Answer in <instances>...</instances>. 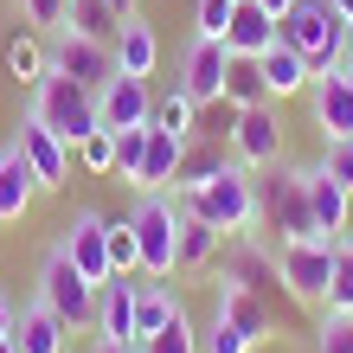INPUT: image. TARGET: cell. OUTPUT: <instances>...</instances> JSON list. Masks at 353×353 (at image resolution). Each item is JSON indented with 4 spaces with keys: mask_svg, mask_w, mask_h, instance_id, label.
Segmentation results:
<instances>
[{
    "mask_svg": "<svg viewBox=\"0 0 353 353\" xmlns=\"http://www.w3.org/2000/svg\"><path fill=\"white\" fill-rule=\"evenodd\" d=\"M180 205H186L193 219H205L212 232H225V238L251 232V225L263 219V212H257V180H251V168H244V161H225V168L205 180V186L180 193Z\"/></svg>",
    "mask_w": 353,
    "mask_h": 353,
    "instance_id": "obj_1",
    "label": "cell"
},
{
    "mask_svg": "<svg viewBox=\"0 0 353 353\" xmlns=\"http://www.w3.org/2000/svg\"><path fill=\"white\" fill-rule=\"evenodd\" d=\"M283 46H296L308 58V71L327 77V71H341V58H347V19L327 7V0H296V7L283 13Z\"/></svg>",
    "mask_w": 353,
    "mask_h": 353,
    "instance_id": "obj_2",
    "label": "cell"
},
{
    "mask_svg": "<svg viewBox=\"0 0 353 353\" xmlns=\"http://www.w3.org/2000/svg\"><path fill=\"white\" fill-rule=\"evenodd\" d=\"M32 116L46 122V129L58 135V141H84L90 129H103L97 122V90H84L77 77H65V71H39V84H32Z\"/></svg>",
    "mask_w": 353,
    "mask_h": 353,
    "instance_id": "obj_3",
    "label": "cell"
},
{
    "mask_svg": "<svg viewBox=\"0 0 353 353\" xmlns=\"http://www.w3.org/2000/svg\"><path fill=\"white\" fill-rule=\"evenodd\" d=\"M129 225H135V244H141V276L168 283L180 270V205L168 193H141Z\"/></svg>",
    "mask_w": 353,
    "mask_h": 353,
    "instance_id": "obj_4",
    "label": "cell"
},
{
    "mask_svg": "<svg viewBox=\"0 0 353 353\" xmlns=\"http://www.w3.org/2000/svg\"><path fill=\"white\" fill-rule=\"evenodd\" d=\"M257 212L270 219L276 244H296V238H321L315 232V212H308V168H283L257 186Z\"/></svg>",
    "mask_w": 353,
    "mask_h": 353,
    "instance_id": "obj_5",
    "label": "cell"
},
{
    "mask_svg": "<svg viewBox=\"0 0 353 353\" xmlns=\"http://www.w3.org/2000/svg\"><path fill=\"white\" fill-rule=\"evenodd\" d=\"M39 302H46L65 327H97V283L65 257V244L46 251V263H39Z\"/></svg>",
    "mask_w": 353,
    "mask_h": 353,
    "instance_id": "obj_6",
    "label": "cell"
},
{
    "mask_svg": "<svg viewBox=\"0 0 353 353\" xmlns=\"http://www.w3.org/2000/svg\"><path fill=\"white\" fill-rule=\"evenodd\" d=\"M283 289L296 302H327V283H334V238H296L276 251Z\"/></svg>",
    "mask_w": 353,
    "mask_h": 353,
    "instance_id": "obj_7",
    "label": "cell"
},
{
    "mask_svg": "<svg viewBox=\"0 0 353 353\" xmlns=\"http://www.w3.org/2000/svg\"><path fill=\"white\" fill-rule=\"evenodd\" d=\"M219 276H232V283H244V289H257L263 302L289 296V289H283V270H276V251H263V244H257V232H238L232 244H225ZM289 302H296V296H289Z\"/></svg>",
    "mask_w": 353,
    "mask_h": 353,
    "instance_id": "obj_8",
    "label": "cell"
},
{
    "mask_svg": "<svg viewBox=\"0 0 353 353\" xmlns=\"http://www.w3.org/2000/svg\"><path fill=\"white\" fill-rule=\"evenodd\" d=\"M52 71L77 77L84 90H103L116 77V46H103V39H84L71 26H58V46H52Z\"/></svg>",
    "mask_w": 353,
    "mask_h": 353,
    "instance_id": "obj_9",
    "label": "cell"
},
{
    "mask_svg": "<svg viewBox=\"0 0 353 353\" xmlns=\"http://www.w3.org/2000/svg\"><path fill=\"white\" fill-rule=\"evenodd\" d=\"M212 315L219 321H232L251 347H263V341H276V315H270V302L257 296V289H244V283H232V276H219V289H212Z\"/></svg>",
    "mask_w": 353,
    "mask_h": 353,
    "instance_id": "obj_10",
    "label": "cell"
},
{
    "mask_svg": "<svg viewBox=\"0 0 353 353\" xmlns=\"http://www.w3.org/2000/svg\"><path fill=\"white\" fill-rule=\"evenodd\" d=\"M225 71H232V46L225 39H193L186 46V65H180V90L199 103H225Z\"/></svg>",
    "mask_w": 353,
    "mask_h": 353,
    "instance_id": "obj_11",
    "label": "cell"
},
{
    "mask_svg": "<svg viewBox=\"0 0 353 353\" xmlns=\"http://www.w3.org/2000/svg\"><path fill=\"white\" fill-rule=\"evenodd\" d=\"M154 116V97H148V77H129V71H116L110 84L97 90V122L103 129H141V122Z\"/></svg>",
    "mask_w": 353,
    "mask_h": 353,
    "instance_id": "obj_12",
    "label": "cell"
},
{
    "mask_svg": "<svg viewBox=\"0 0 353 353\" xmlns=\"http://www.w3.org/2000/svg\"><path fill=\"white\" fill-rule=\"evenodd\" d=\"M308 116H315L321 141H353V77L347 71H327L308 84Z\"/></svg>",
    "mask_w": 353,
    "mask_h": 353,
    "instance_id": "obj_13",
    "label": "cell"
},
{
    "mask_svg": "<svg viewBox=\"0 0 353 353\" xmlns=\"http://www.w3.org/2000/svg\"><path fill=\"white\" fill-rule=\"evenodd\" d=\"M232 148H238L244 168H276V161H283V122H276V103H257V110L238 116Z\"/></svg>",
    "mask_w": 353,
    "mask_h": 353,
    "instance_id": "obj_14",
    "label": "cell"
},
{
    "mask_svg": "<svg viewBox=\"0 0 353 353\" xmlns=\"http://www.w3.org/2000/svg\"><path fill=\"white\" fill-rule=\"evenodd\" d=\"M13 148L32 161V174H39V186H46V193H52V186H65V174H71V141H58L32 110H26V122H19Z\"/></svg>",
    "mask_w": 353,
    "mask_h": 353,
    "instance_id": "obj_15",
    "label": "cell"
},
{
    "mask_svg": "<svg viewBox=\"0 0 353 353\" xmlns=\"http://www.w3.org/2000/svg\"><path fill=\"white\" fill-rule=\"evenodd\" d=\"M65 257L84 270L90 283H110L116 276V270H110V219H103V212H77L71 238H65Z\"/></svg>",
    "mask_w": 353,
    "mask_h": 353,
    "instance_id": "obj_16",
    "label": "cell"
},
{
    "mask_svg": "<svg viewBox=\"0 0 353 353\" xmlns=\"http://www.w3.org/2000/svg\"><path fill=\"white\" fill-rule=\"evenodd\" d=\"M283 39V19L276 13H263L257 0H238L232 7V26H225V46H232L238 58H263L270 46Z\"/></svg>",
    "mask_w": 353,
    "mask_h": 353,
    "instance_id": "obj_17",
    "label": "cell"
},
{
    "mask_svg": "<svg viewBox=\"0 0 353 353\" xmlns=\"http://www.w3.org/2000/svg\"><path fill=\"white\" fill-rule=\"evenodd\" d=\"M13 347H19V353H65V347H71V327L32 296V302L13 315Z\"/></svg>",
    "mask_w": 353,
    "mask_h": 353,
    "instance_id": "obj_18",
    "label": "cell"
},
{
    "mask_svg": "<svg viewBox=\"0 0 353 353\" xmlns=\"http://www.w3.org/2000/svg\"><path fill=\"white\" fill-rule=\"evenodd\" d=\"M97 341H135V283L129 276L97 283Z\"/></svg>",
    "mask_w": 353,
    "mask_h": 353,
    "instance_id": "obj_19",
    "label": "cell"
},
{
    "mask_svg": "<svg viewBox=\"0 0 353 353\" xmlns=\"http://www.w3.org/2000/svg\"><path fill=\"white\" fill-rule=\"evenodd\" d=\"M32 193H46L39 174H32V161L19 154V148H7V154H0V225H19V219H26Z\"/></svg>",
    "mask_w": 353,
    "mask_h": 353,
    "instance_id": "obj_20",
    "label": "cell"
},
{
    "mask_svg": "<svg viewBox=\"0 0 353 353\" xmlns=\"http://www.w3.org/2000/svg\"><path fill=\"white\" fill-rule=\"evenodd\" d=\"M257 65H263L270 103H283V97H308V84H315V71H308V58H302L296 46H283V39H276V46H270L263 58H257Z\"/></svg>",
    "mask_w": 353,
    "mask_h": 353,
    "instance_id": "obj_21",
    "label": "cell"
},
{
    "mask_svg": "<svg viewBox=\"0 0 353 353\" xmlns=\"http://www.w3.org/2000/svg\"><path fill=\"white\" fill-rule=\"evenodd\" d=\"M154 65H161V39H154V26L141 13H129V19H122V32H116V71L154 77Z\"/></svg>",
    "mask_w": 353,
    "mask_h": 353,
    "instance_id": "obj_22",
    "label": "cell"
},
{
    "mask_svg": "<svg viewBox=\"0 0 353 353\" xmlns=\"http://www.w3.org/2000/svg\"><path fill=\"white\" fill-rule=\"evenodd\" d=\"M308 212H315V232L321 238H347V219H353V199L341 193L321 168H308Z\"/></svg>",
    "mask_w": 353,
    "mask_h": 353,
    "instance_id": "obj_23",
    "label": "cell"
},
{
    "mask_svg": "<svg viewBox=\"0 0 353 353\" xmlns=\"http://www.w3.org/2000/svg\"><path fill=\"white\" fill-rule=\"evenodd\" d=\"M180 154H186V135L174 129H154L148 122V154H141V193H161V186H174V168H180Z\"/></svg>",
    "mask_w": 353,
    "mask_h": 353,
    "instance_id": "obj_24",
    "label": "cell"
},
{
    "mask_svg": "<svg viewBox=\"0 0 353 353\" xmlns=\"http://www.w3.org/2000/svg\"><path fill=\"white\" fill-rule=\"evenodd\" d=\"M174 308H180V296H174V283H135V347L148 341V334H161V327L174 321Z\"/></svg>",
    "mask_w": 353,
    "mask_h": 353,
    "instance_id": "obj_25",
    "label": "cell"
},
{
    "mask_svg": "<svg viewBox=\"0 0 353 353\" xmlns=\"http://www.w3.org/2000/svg\"><path fill=\"white\" fill-rule=\"evenodd\" d=\"M219 244H225V232H212L205 219H193L180 205V270H205V263H219Z\"/></svg>",
    "mask_w": 353,
    "mask_h": 353,
    "instance_id": "obj_26",
    "label": "cell"
},
{
    "mask_svg": "<svg viewBox=\"0 0 353 353\" xmlns=\"http://www.w3.org/2000/svg\"><path fill=\"white\" fill-rule=\"evenodd\" d=\"M65 26H71V32H84V39H103V46H116L122 13L110 7V0H71V7H65Z\"/></svg>",
    "mask_w": 353,
    "mask_h": 353,
    "instance_id": "obj_27",
    "label": "cell"
},
{
    "mask_svg": "<svg viewBox=\"0 0 353 353\" xmlns=\"http://www.w3.org/2000/svg\"><path fill=\"white\" fill-rule=\"evenodd\" d=\"M225 103H238V110L270 103V84H263V65H257V58H238V52H232V71H225Z\"/></svg>",
    "mask_w": 353,
    "mask_h": 353,
    "instance_id": "obj_28",
    "label": "cell"
},
{
    "mask_svg": "<svg viewBox=\"0 0 353 353\" xmlns=\"http://www.w3.org/2000/svg\"><path fill=\"white\" fill-rule=\"evenodd\" d=\"M219 168H225V154H219V148H205V141H186L180 168H174V193H193V186H205Z\"/></svg>",
    "mask_w": 353,
    "mask_h": 353,
    "instance_id": "obj_29",
    "label": "cell"
},
{
    "mask_svg": "<svg viewBox=\"0 0 353 353\" xmlns=\"http://www.w3.org/2000/svg\"><path fill=\"white\" fill-rule=\"evenodd\" d=\"M148 122H154V129H174V135H186V141H193V129H199V103L174 84L168 97L154 103V116H148Z\"/></svg>",
    "mask_w": 353,
    "mask_h": 353,
    "instance_id": "obj_30",
    "label": "cell"
},
{
    "mask_svg": "<svg viewBox=\"0 0 353 353\" xmlns=\"http://www.w3.org/2000/svg\"><path fill=\"white\" fill-rule=\"evenodd\" d=\"M141 353H199V327H193V315H186V308H174V321L161 327V334L141 341Z\"/></svg>",
    "mask_w": 353,
    "mask_h": 353,
    "instance_id": "obj_31",
    "label": "cell"
},
{
    "mask_svg": "<svg viewBox=\"0 0 353 353\" xmlns=\"http://www.w3.org/2000/svg\"><path fill=\"white\" fill-rule=\"evenodd\" d=\"M327 315H353V238H334V283H327Z\"/></svg>",
    "mask_w": 353,
    "mask_h": 353,
    "instance_id": "obj_32",
    "label": "cell"
},
{
    "mask_svg": "<svg viewBox=\"0 0 353 353\" xmlns=\"http://www.w3.org/2000/svg\"><path fill=\"white\" fill-rule=\"evenodd\" d=\"M46 65H52V58L39 52V39H32L26 26H19V32L7 39V71L19 77V84H39V71H46Z\"/></svg>",
    "mask_w": 353,
    "mask_h": 353,
    "instance_id": "obj_33",
    "label": "cell"
},
{
    "mask_svg": "<svg viewBox=\"0 0 353 353\" xmlns=\"http://www.w3.org/2000/svg\"><path fill=\"white\" fill-rule=\"evenodd\" d=\"M110 270H116V276L141 270V244H135V225L129 219H110Z\"/></svg>",
    "mask_w": 353,
    "mask_h": 353,
    "instance_id": "obj_34",
    "label": "cell"
},
{
    "mask_svg": "<svg viewBox=\"0 0 353 353\" xmlns=\"http://www.w3.org/2000/svg\"><path fill=\"white\" fill-rule=\"evenodd\" d=\"M141 154H148V122H141V129H122V135H116V174L129 180V186L141 180Z\"/></svg>",
    "mask_w": 353,
    "mask_h": 353,
    "instance_id": "obj_35",
    "label": "cell"
},
{
    "mask_svg": "<svg viewBox=\"0 0 353 353\" xmlns=\"http://www.w3.org/2000/svg\"><path fill=\"white\" fill-rule=\"evenodd\" d=\"M77 161H84L90 174H116V129H90L77 141Z\"/></svg>",
    "mask_w": 353,
    "mask_h": 353,
    "instance_id": "obj_36",
    "label": "cell"
},
{
    "mask_svg": "<svg viewBox=\"0 0 353 353\" xmlns=\"http://www.w3.org/2000/svg\"><path fill=\"white\" fill-rule=\"evenodd\" d=\"M315 168L327 174V180H334L341 186V193L353 199V141H327V148H321V161H315Z\"/></svg>",
    "mask_w": 353,
    "mask_h": 353,
    "instance_id": "obj_37",
    "label": "cell"
},
{
    "mask_svg": "<svg viewBox=\"0 0 353 353\" xmlns=\"http://www.w3.org/2000/svg\"><path fill=\"white\" fill-rule=\"evenodd\" d=\"M199 353H251V341H244L232 321H219V315H212V321L199 327Z\"/></svg>",
    "mask_w": 353,
    "mask_h": 353,
    "instance_id": "obj_38",
    "label": "cell"
},
{
    "mask_svg": "<svg viewBox=\"0 0 353 353\" xmlns=\"http://www.w3.org/2000/svg\"><path fill=\"white\" fill-rule=\"evenodd\" d=\"M232 7H238V0H199V7H193L199 39H225V26H232Z\"/></svg>",
    "mask_w": 353,
    "mask_h": 353,
    "instance_id": "obj_39",
    "label": "cell"
},
{
    "mask_svg": "<svg viewBox=\"0 0 353 353\" xmlns=\"http://www.w3.org/2000/svg\"><path fill=\"white\" fill-rule=\"evenodd\" d=\"M315 353H353V315H327L315 334Z\"/></svg>",
    "mask_w": 353,
    "mask_h": 353,
    "instance_id": "obj_40",
    "label": "cell"
},
{
    "mask_svg": "<svg viewBox=\"0 0 353 353\" xmlns=\"http://www.w3.org/2000/svg\"><path fill=\"white\" fill-rule=\"evenodd\" d=\"M65 7H71V0H19L26 26H65Z\"/></svg>",
    "mask_w": 353,
    "mask_h": 353,
    "instance_id": "obj_41",
    "label": "cell"
},
{
    "mask_svg": "<svg viewBox=\"0 0 353 353\" xmlns=\"http://www.w3.org/2000/svg\"><path fill=\"white\" fill-rule=\"evenodd\" d=\"M13 315H19V308L7 302V289H0V341H7V334H13Z\"/></svg>",
    "mask_w": 353,
    "mask_h": 353,
    "instance_id": "obj_42",
    "label": "cell"
},
{
    "mask_svg": "<svg viewBox=\"0 0 353 353\" xmlns=\"http://www.w3.org/2000/svg\"><path fill=\"white\" fill-rule=\"evenodd\" d=\"M97 353H141L135 341H97Z\"/></svg>",
    "mask_w": 353,
    "mask_h": 353,
    "instance_id": "obj_43",
    "label": "cell"
},
{
    "mask_svg": "<svg viewBox=\"0 0 353 353\" xmlns=\"http://www.w3.org/2000/svg\"><path fill=\"white\" fill-rule=\"evenodd\" d=\"M257 7H263V13H276V19H283L289 7H296V0H257Z\"/></svg>",
    "mask_w": 353,
    "mask_h": 353,
    "instance_id": "obj_44",
    "label": "cell"
},
{
    "mask_svg": "<svg viewBox=\"0 0 353 353\" xmlns=\"http://www.w3.org/2000/svg\"><path fill=\"white\" fill-rule=\"evenodd\" d=\"M327 7H334V13H341V19H353V0H327Z\"/></svg>",
    "mask_w": 353,
    "mask_h": 353,
    "instance_id": "obj_45",
    "label": "cell"
},
{
    "mask_svg": "<svg viewBox=\"0 0 353 353\" xmlns=\"http://www.w3.org/2000/svg\"><path fill=\"white\" fill-rule=\"evenodd\" d=\"M110 7H116V13H122V19H129V13H135V0H110Z\"/></svg>",
    "mask_w": 353,
    "mask_h": 353,
    "instance_id": "obj_46",
    "label": "cell"
},
{
    "mask_svg": "<svg viewBox=\"0 0 353 353\" xmlns=\"http://www.w3.org/2000/svg\"><path fill=\"white\" fill-rule=\"evenodd\" d=\"M341 71H347V77H353V46H347V58H341Z\"/></svg>",
    "mask_w": 353,
    "mask_h": 353,
    "instance_id": "obj_47",
    "label": "cell"
},
{
    "mask_svg": "<svg viewBox=\"0 0 353 353\" xmlns=\"http://www.w3.org/2000/svg\"><path fill=\"white\" fill-rule=\"evenodd\" d=\"M0 353H19V347H13V334H7V341H0Z\"/></svg>",
    "mask_w": 353,
    "mask_h": 353,
    "instance_id": "obj_48",
    "label": "cell"
}]
</instances>
